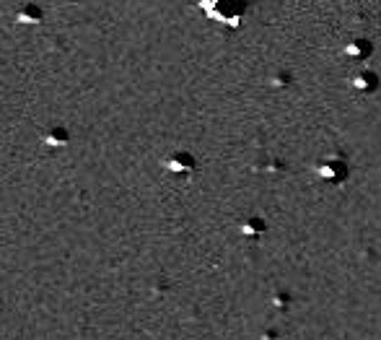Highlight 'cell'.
<instances>
[{
	"label": "cell",
	"instance_id": "6da1fadb",
	"mask_svg": "<svg viewBox=\"0 0 381 340\" xmlns=\"http://www.w3.org/2000/svg\"><path fill=\"white\" fill-rule=\"evenodd\" d=\"M44 140H47V143H65V130H52V133H44Z\"/></svg>",
	"mask_w": 381,
	"mask_h": 340
}]
</instances>
